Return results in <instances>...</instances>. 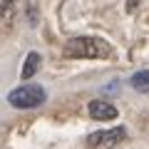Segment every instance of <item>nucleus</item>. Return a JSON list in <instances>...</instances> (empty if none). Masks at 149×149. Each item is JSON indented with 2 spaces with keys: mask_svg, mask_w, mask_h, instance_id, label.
Segmentation results:
<instances>
[{
  "mask_svg": "<svg viewBox=\"0 0 149 149\" xmlns=\"http://www.w3.org/2000/svg\"><path fill=\"white\" fill-rule=\"evenodd\" d=\"M45 100H47V92L40 85H20L8 95V102L15 109H35V107L45 104Z\"/></svg>",
  "mask_w": 149,
  "mask_h": 149,
  "instance_id": "obj_2",
  "label": "nucleus"
},
{
  "mask_svg": "<svg viewBox=\"0 0 149 149\" xmlns=\"http://www.w3.org/2000/svg\"><path fill=\"white\" fill-rule=\"evenodd\" d=\"M127 139V129L124 127H112V129H100V132H92L87 137V147L92 149H112L122 144Z\"/></svg>",
  "mask_w": 149,
  "mask_h": 149,
  "instance_id": "obj_3",
  "label": "nucleus"
},
{
  "mask_svg": "<svg viewBox=\"0 0 149 149\" xmlns=\"http://www.w3.org/2000/svg\"><path fill=\"white\" fill-rule=\"evenodd\" d=\"M109 55H112L109 42H104L102 37H92V35L72 37L65 45V57L70 60H100V57H109Z\"/></svg>",
  "mask_w": 149,
  "mask_h": 149,
  "instance_id": "obj_1",
  "label": "nucleus"
},
{
  "mask_svg": "<svg viewBox=\"0 0 149 149\" xmlns=\"http://www.w3.org/2000/svg\"><path fill=\"white\" fill-rule=\"evenodd\" d=\"M87 112H90V117L97 119V122L117 119V107L112 104V102H107V100H92L90 107H87Z\"/></svg>",
  "mask_w": 149,
  "mask_h": 149,
  "instance_id": "obj_4",
  "label": "nucleus"
},
{
  "mask_svg": "<svg viewBox=\"0 0 149 149\" xmlns=\"http://www.w3.org/2000/svg\"><path fill=\"white\" fill-rule=\"evenodd\" d=\"M22 3L25 0H3V5H0V25H13Z\"/></svg>",
  "mask_w": 149,
  "mask_h": 149,
  "instance_id": "obj_5",
  "label": "nucleus"
},
{
  "mask_svg": "<svg viewBox=\"0 0 149 149\" xmlns=\"http://www.w3.org/2000/svg\"><path fill=\"white\" fill-rule=\"evenodd\" d=\"M137 5H139V0H127V10H129V13L137 10Z\"/></svg>",
  "mask_w": 149,
  "mask_h": 149,
  "instance_id": "obj_8",
  "label": "nucleus"
},
{
  "mask_svg": "<svg viewBox=\"0 0 149 149\" xmlns=\"http://www.w3.org/2000/svg\"><path fill=\"white\" fill-rule=\"evenodd\" d=\"M37 67H40V55H37V52H30V55L25 57L22 70H20V77H22V80H30L32 74L37 72Z\"/></svg>",
  "mask_w": 149,
  "mask_h": 149,
  "instance_id": "obj_6",
  "label": "nucleus"
},
{
  "mask_svg": "<svg viewBox=\"0 0 149 149\" xmlns=\"http://www.w3.org/2000/svg\"><path fill=\"white\" fill-rule=\"evenodd\" d=\"M129 85L134 87L137 92H149V70H139V72L132 74Z\"/></svg>",
  "mask_w": 149,
  "mask_h": 149,
  "instance_id": "obj_7",
  "label": "nucleus"
}]
</instances>
